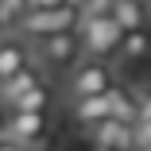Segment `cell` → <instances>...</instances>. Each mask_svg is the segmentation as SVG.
<instances>
[{
    "label": "cell",
    "instance_id": "obj_1",
    "mask_svg": "<svg viewBox=\"0 0 151 151\" xmlns=\"http://www.w3.org/2000/svg\"><path fill=\"white\" fill-rule=\"evenodd\" d=\"M116 85V70L105 62V58H78V62L66 70V93L70 101L78 97H97V93H109Z\"/></svg>",
    "mask_w": 151,
    "mask_h": 151
},
{
    "label": "cell",
    "instance_id": "obj_2",
    "mask_svg": "<svg viewBox=\"0 0 151 151\" xmlns=\"http://www.w3.org/2000/svg\"><path fill=\"white\" fill-rule=\"evenodd\" d=\"M31 43V62L50 74V70H70L78 58H81V39L78 31H58V35H47V39H27Z\"/></svg>",
    "mask_w": 151,
    "mask_h": 151
},
{
    "label": "cell",
    "instance_id": "obj_3",
    "mask_svg": "<svg viewBox=\"0 0 151 151\" xmlns=\"http://www.w3.org/2000/svg\"><path fill=\"white\" fill-rule=\"evenodd\" d=\"M78 27V8L70 4H58V8H27L23 19L16 23V35L23 39H47L58 31H74Z\"/></svg>",
    "mask_w": 151,
    "mask_h": 151
},
{
    "label": "cell",
    "instance_id": "obj_4",
    "mask_svg": "<svg viewBox=\"0 0 151 151\" xmlns=\"http://www.w3.org/2000/svg\"><path fill=\"white\" fill-rule=\"evenodd\" d=\"M0 136H8L23 151H43L47 136H50V120H47V112H19V109H12V112H4Z\"/></svg>",
    "mask_w": 151,
    "mask_h": 151
},
{
    "label": "cell",
    "instance_id": "obj_5",
    "mask_svg": "<svg viewBox=\"0 0 151 151\" xmlns=\"http://www.w3.org/2000/svg\"><path fill=\"white\" fill-rule=\"evenodd\" d=\"M78 39H81V54L85 58H116V47H120V23L112 16H101V19H78Z\"/></svg>",
    "mask_w": 151,
    "mask_h": 151
},
{
    "label": "cell",
    "instance_id": "obj_6",
    "mask_svg": "<svg viewBox=\"0 0 151 151\" xmlns=\"http://www.w3.org/2000/svg\"><path fill=\"white\" fill-rule=\"evenodd\" d=\"M132 136H136V124L116 120V116H105V120L85 128V139L97 151H132Z\"/></svg>",
    "mask_w": 151,
    "mask_h": 151
},
{
    "label": "cell",
    "instance_id": "obj_7",
    "mask_svg": "<svg viewBox=\"0 0 151 151\" xmlns=\"http://www.w3.org/2000/svg\"><path fill=\"white\" fill-rule=\"evenodd\" d=\"M23 66H31V43L23 35H4L0 39V78H12Z\"/></svg>",
    "mask_w": 151,
    "mask_h": 151
},
{
    "label": "cell",
    "instance_id": "obj_8",
    "mask_svg": "<svg viewBox=\"0 0 151 151\" xmlns=\"http://www.w3.org/2000/svg\"><path fill=\"white\" fill-rule=\"evenodd\" d=\"M35 81H43V70L39 66H23L19 74H12V78H4V81H0V109H12L23 93H27V89H31Z\"/></svg>",
    "mask_w": 151,
    "mask_h": 151
},
{
    "label": "cell",
    "instance_id": "obj_9",
    "mask_svg": "<svg viewBox=\"0 0 151 151\" xmlns=\"http://www.w3.org/2000/svg\"><path fill=\"white\" fill-rule=\"evenodd\" d=\"M70 116H74V124H81V128H89V124H97V120L112 116L109 93H97V97H78V101H70Z\"/></svg>",
    "mask_w": 151,
    "mask_h": 151
},
{
    "label": "cell",
    "instance_id": "obj_10",
    "mask_svg": "<svg viewBox=\"0 0 151 151\" xmlns=\"http://www.w3.org/2000/svg\"><path fill=\"white\" fill-rule=\"evenodd\" d=\"M147 54H151V35H147V27L120 31V47H116V58H120V62H143Z\"/></svg>",
    "mask_w": 151,
    "mask_h": 151
},
{
    "label": "cell",
    "instance_id": "obj_11",
    "mask_svg": "<svg viewBox=\"0 0 151 151\" xmlns=\"http://www.w3.org/2000/svg\"><path fill=\"white\" fill-rule=\"evenodd\" d=\"M112 19L120 23V31L147 27V4H143V0H116V4H112Z\"/></svg>",
    "mask_w": 151,
    "mask_h": 151
},
{
    "label": "cell",
    "instance_id": "obj_12",
    "mask_svg": "<svg viewBox=\"0 0 151 151\" xmlns=\"http://www.w3.org/2000/svg\"><path fill=\"white\" fill-rule=\"evenodd\" d=\"M50 101H54V89H50V81L43 78V81H35L31 89H27V93H23L12 109H19V112H47ZM12 109H8V112H12Z\"/></svg>",
    "mask_w": 151,
    "mask_h": 151
},
{
    "label": "cell",
    "instance_id": "obj_13",
    "mask_svg": "<svg viewBox=\"0 0 151 151\" xmlns=\"http://www.w3.org/2000/svg\"><path fill=\"white\" fill-rule=\"evenodd\" d=\"M109 105H112V116L116 120H128V124H136V89H128V85H112L109 89Z\"/></svg>",
    "mask_w": 151,
    "mask_h": 151
},
{
    "label": "cell",
    "instance_id": "obj_14",
    "mask_svg": "<svg viewBox=\"0 0 151 151\" xmlns=\"http://www.w3.org/2000/svg\"><path fill=\"white\" fill-rule=\"evenodd\" d=\"M112 4L116 0H85L78 8V19H101V16H112Z\"/></svg>",
    "mask_w": 151,
    "mask_h": 151
},
{
    "label": "cell",
    "instance_id": "obj_15",
    "mask_svg": "<svg viewBox=\"0 0 151 151\" xmlns=\"http://www.w3.org/2000/svg\"><path fill=\"white\" fill-rule=\"evenodd\" d=\"M151 120V81L136 89V124H147Z\"/></svg>",
    "mask_w": 151,
    "mask_h": 151
},
{
    "label": "cell",
    "instance_id": "obj_16",
    "mask_svg": "<svg viewBox=\"0 0 151 151\" xmlns=\"http://www.w3.org/2000/svg\"><path fill=\"white\" fill-rule=\"evenodd\" d=\"M0 12H4V23L16 31V23H19L23 12H27V0H0Z\"/></svg>",
    "mask_w": 151,
    "mask_h": 151
},
{
    "label": "cell",
    "instance_id": "obj_17",
    "mask_svg": "<svg viewBox=\"0 0 151 151\" xmlns=\"http://www.w3.org/2000/svg\"><path fill=\"white\" fill-rule=\"evenodd\" d=\"M147 147H151V120L136 124V136H132V151H147Z\"/></svg>",
    "mask_w": 151,
    "mask_h": 151
},
{
    "label": "cell",
    "instance_id": "obj_18",
    "mask_svg": "<svg viewBox=\"0 0 151 151\" xmlns=\"http://www.w3.org/2000/svg\"><path fill=\"white\" fill-rule=\"evenodd\" d=\"M58 4H66V0H27V8H58Z\"/></svg>",
    "mask_w": 151,
    "mask_h": 151
},
{
    "label": "cell",
    "instance_id": "obj_19",
    "mask_svg": "<svg viewBox=\"0 0 151 151\" xmlns=\"http://www.w3.org/2000/svg\"><path fill=\"white\" fill-rule=\"evenodd\" d=\"M0 151H23V147H19V143H12L8 136H0Z\"/></svg>",
    "mask_w": 151,
    "mask_h": 151
},
{
    "label": "cell",
    "instance_id": "obj_20",
    "mask_svg": "<svg viewBox=\"0 0 151 151\" xmlns=\"http://www.w3.org/2000/svg\"><path fill=\"white\" fill-rule=\"evenodd\" d=\"M0 31H12V27H8V23H4V12H0Z\"/></svg>",
    "mask_w": 151,
    "mask_h": 151
},
{
    "label": "cell",
    "instance_id": "obj_21",
    "mask_svg": "<svg viewBox=\"0 0 151 151\" xmlns=\"http://www.w3.org/2000/svg\"><path fill=\"white\" fill-rule=\"evenodd\" d=\"M66 4H70V8H81V4H85V0H66Z\"/></svg>",
    "mask_w": 151,
    "mask_h": 151
},
{
    "label": "cell",
    "instance_id": "obj_22",
    "mask_svg": "<svg viewBox=\"0 0 151 151\" xmlns=\"http://www.w3.org/2000/svg\"><path fill=\"white\" fill-rule=\"evenodd\" d=\"M147 12H151V4H147Z\"/></svg>",
    "mask_w": 151,
    "mask_h": 151
},
{
    "label": "cell",
    "instance_id": "obj_23",
    "mask_svg": "<svg viewBox=\"0 0 151 151\" xmlns=\"http://www.w3.org/2000/svg\"><path fill=\"white\" fill-rule=\"evenodd\" d=\"M0 81H4V78H0Z\"/></svg>",
    "mask_w": 151,
    "mask_h": 151
},
{
    "label": "cell",
    "instance_id": "obj_24",
    "mask_svg": "<svg viewBox=\"0 0 151 151\" xmlns=\"http://www.w3.org/2000/svg\"><path fill=\"white\" fill-rule=\"evenodd\" d=\"M143 4H147V0H143Z\"/></svg>",
    "mask_w": 151,
    "mask_h": 151
},
{
    "label": "cell",
    "instance_id": "obj_25",
    "mask_svg": "<svg viewBox=\"0 0 151 151\" xmlns=\"http://www.w3.org/2000/svg\"><path fill=\"white\" fill-rule=\"evenodd\" d=\"M147 151H151V147H147Z\"/></svg>",
    "mask_w": 151,
    "mask_h": 151
}]
</instances>
